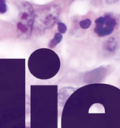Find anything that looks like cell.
Returning a JSON list of instances; mask_svg holds the SVG:
<instances>
[{"mask_svg":"<svg viewBox=\"0 0 120 128\" xmlns=\"http://www.w3.org/2000/svg\"><path fill=\"white\" fill-rule=\"evenodd\" d=\"M91 24H92V21H91L90 19H88V18L83 19V20H81V21L79 22V25H80V27H81L82 29H88V28L91 26Z\"/></svg>","mask_w":120,"mask_h":128,"instance_id":"obj_6","label":"cell"},{"mask_svg":"<svg viewBox=\"0 0 120 128\" xmlns=\"http://www.w3.org/2000/svg\"><path fill=\"white\" fill-rule=\"evenodd\" d=\"M103 47H104V50H105L107 53L112 54V53H114V52L117 50V48H118V42H117L116 38L110 37V38H108V39L104 42Z\"/></svg>","mask_w":120,"mask_h":128,"instance_id":"obj_4","label":"cell"},{"mask_svg":"<svg viewBox=\"0 0 120 128\" xmlns=\"http://www.w3.org/2000/svg\"><path fill=\"white\" fill-rule=\"evenodd\" d=\"M62 38H63L62 34H60L59 32L55 33V34H54V36H53V38L50 40V42H49V44H48L49 48H54V47H56V46L61 42Z\"/></svg>","mask_w":120,"mask_h":128,"instance_id":"obj_5","label":"cell"},{"mask_svg":"<svg viewBox=\"0 0 120 128\" xmlns=\"http://www.w3.org/2000/svg\"><path fill=\"white\" fill-rule=\"evenodd\" d=\"M19 14L16 22V30L19 38L26 40L29 39L33 32V27L35 25L36 12L29 2H18Z\"/></svg>","mask_w":120,"mask_h":128,"instance_id":"obj_1","label":"cell"},{"mask_svg":"<svg viewBox=\"0 0 120 128\" xmlns=\"http://www.w3.org/2000/svg\"><path fill=\"white\" fill-rule=\"evenodd\" d=\"M117 26V20L112 14H105L99 16L95 20L94 32L99 37L110 35Z\"/></svg>","mask_w":120,"mask_h":128,"instance_id":"obj_3","label":"cell"},{"mask_svg":"<svg viewBox=\"0 0 120 128\" xmlns=\"http://www.w3.org/2000/svg\"><path fill=\"white\" fill-rule=\"evenodd\" d=\"M7 11V4L5 0H0V14H4Z\"/></svg>","mask_w":120,"mask_h":128,"instance_id":"obj_8","label":"cell"},{"mask_svg":"<svg viewBox=\"0 0 120 128\" xmlns=\"http://www.w3.org/2000/svg\"><path fill=\"white\" fill-rule=\"evenodd\" d=\"M57 29H58V32L60 34H64L67 31V26L63 22H58L57 23Z\"/></svg>","mask_w":120,"mask_h":128,"instance_id":"obj_7","label":"cell"},{"mask_svg":"<svg viewBox=\"0 0 120 128\" xmlns=\"http://www.w3.org/2000/svg\"><path fill=\"white\" fill-rule=\"evenodd\" d=\"M60 14V6L56 3L49 4L36 12L35 16V28L37 31L43 32L46 29L51 28L58 20ZM58 23V22H57Z\"/></svg>","mask_w":120,"mask_h":128,"instance_id":"obj_2","label":"cell"}]
</instances>
